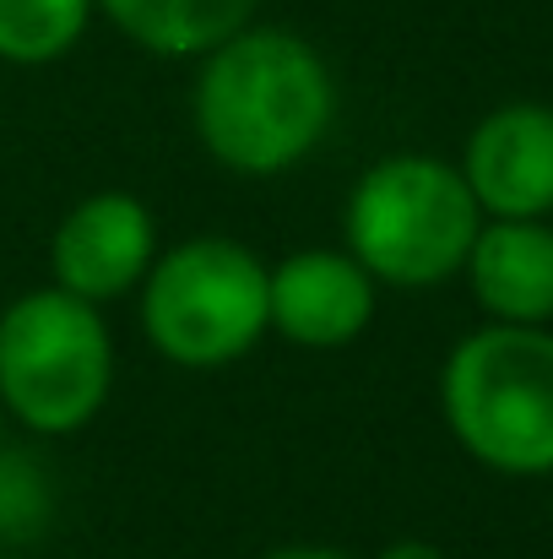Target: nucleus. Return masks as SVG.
Segmentation results:
<instances>
[{"mask_svg": "<svg viewBox=\"0 0 553 559\" xmlns=\"http://www.w3.org/2000/svg\"><path fill=\"white\" fill-rule=\"evenodd\" d=\"M380 559H445L440 544H429V538H396V544H385Z\"/></svg>", "mask_w": 553, "mask_h": 559, "instance_id": "f8f14e48", "label": "nucleus"}, {"mask_svg": "<svg viewBox=\"0 0 553 559\" xmlns=\"http://www.w3.org/2000/svg\"><path fill=\"white\" fill-rule=\"evenodd\" d=\"M342 228L348 255L374 283L434 288L467 266L483 212L456 164L429 153H396L359 175Z\"/></svg>", "mask_w": 553, "mask_h": 559, "instance_id": "7ed1b4c3", "label": "nucleus"}, {"mask_svg": "<svg viewBox=\"0 0 553 559\" xmlns=\"http://www.w3.org/2000/svg\"><path fill=\"white\" fill-rule=\"evenodd\" d=\"M109 22L153 55H206L250 27L255 0H98Z\"/></svg>", "mask_w": 553, "mask_h": 559, "instance_id": "9d476101", "label": "nucleus"}, {"mask_svg": "<svg viewBox=\"0 0 553 559\" xmlns=\"http://www.w3.org/2000/svg\"><path fill=\"white\" fill-rule=\"evenodd\" d=\"M472 299L500 326L553 321V228L549 217H494L478 228L467 266Z\"/></svg>", "mask_w": 553, "mask_h": 559, "instance_id": "1a4fd4ad", "label": "nucleus"}, {"mask_svg": "<svg viewBox=\"0 0 553 559\" xmlns=\"http://www.w3.org/2000/svg\"><path fill=\"white\" fill-rule=\"evenodd\" d=\"M115 380V343L98 305L33 288L0 316V407L33 435H76L98 418Z\"/></svg>", "mask_w": 553, "mask_h": 559, "instance_id": "20e7f679", "label": "nucleus"}, {"mask_svg": "<svg viewBox=\"0 0 553 559\" xmlns=\"http://www.w3.org/2000/svg\"><path fill=\"white\" fill-rule=\"evenodd\" d=\"M190 115L201 147L223 169L272 180L321 147L337 115V82L299 33L239 27L206 49Z\"/></svg>", "mask_w": 553, "mask_h": 559, "instance_id": "f257e3e1", "label": "nucleus"}, {"mask_svg": "<svg viewBox=\"0 0 553 559\" xmlns=\"http://www.w3.org/2000/svg\"><path fill=\"white\" fill-rule=\"evenodd\" d=\"M374 321V277L348 250H293L266 272V326L299 348H348Z\"/></svg>", "mask_w": 553, "mask_h": 559, "instance_id": "0eeeda50", "label": "nucleus"}, {"mask_svg": "<svg viewBox=\"0 0 553 559\" xmlns=\"http://www.w3.org/2000/svg\"><path fill=\"white\" fill-rule=\"evenodd\" d=\"M142 326L184 370L233 365L266 332V266L239 239H184L147 266Z\"/></svg>", "mask_w": 553, "mask_h": 559, "instance_id": "39448f33", "label": "nucleus"}, {"mask_svg": "<svg viewBox=\"0 0 553 559\" xmlns=\"http://www.w3.org/2000/svg\"><path fill=\"white\" fill-rule=\"evenodd\" d=\"M266 559H353L342 549H326V544H288V549H272Z\"/></svg>", "mask_w": 553, "mask_h": 559, "instance_id": "ddd939ff", "label": "nucleus"}, {"mask_svg": "<svg viewBox=\"0 0 553 559\" xmlns=\"http://www.w3.org/2000/svg\"><path fill=\"white\" fill-rule=\"evenodd\" d=\"M153 261H158V223L131 190L82 195L60 217L55 245H49L55 288H65L87 305H109V299L131 294Z\"/></svg>", "mask_w": 553, "mask_h": 559, "instance_id": "423d86ee", "label": "nucleus"}, {"mask_svg": "<svg viewBox=\"0 0 553 559\" xmlns=\"http://www.w3.org/2000/svg\"><path fill=\"white\" fill-rule=\"evenodd\" d=\"M0 445H5V407H0Z\"/></svg>", "mask_w": 553, "mask_h": 559, "instance_id": "4468645a", "label": "nucleus"}, {"mask_svg": "<svg viewBox=\"0 0 553 559\" xmlns=\"http://www.w3.org/2000/svg\"><path fill=\"white\" fill-rule=\"evenodd\" d=\"M98 0H0V60L49 66L87 33Z\"/></svg>", "mask_w": 553, "mask_h": 559, "instance_id": "9b49d317", "label": "nucleus"}, {"mask_svg": "<svg viewBox=\"0 0 553 559\" xmlns=\"http://www.w3.org/2000/svg\"><path fill=\"white\" fill-rule=\"evenodd\" d=\"M440 407L472 462L505 478L553 473V332L483 326L467 332L440 374Z\"/></svg>", "mask_w": 553, "mask_h": 559, "instance_id": "f03ea898", "label": "nucleus"}, {"mask_svg": "<svg viewBox=\"0 0 553 559\" xmlns=\"http://www.w3.org/2000/svg\"><path fill=\"white\" fill-rule=\"evenodd\" d=\"M461 180L489 217H549L553 212V109L505 104L478 120L461 153Z\"/></svg>", "mask_w": 553, "mask_h": 559, "instance_id": "6e6552de", "label": "nucleus"}]
</instances>
